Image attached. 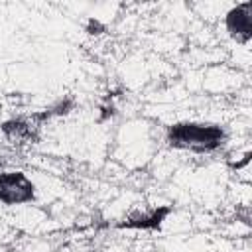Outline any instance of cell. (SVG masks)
<instances>
[{"label":"cell","mask_w":252,"mask_h":252,"mask_svg":"<svg viewBox=\"0 0 252 252\" xmlns=\"http://www.w3.org/2000/svg\"><path fill=\"white\" fill-rule=\"evenodd\" d=\"M224 26L236 41L246 43L252 37V2L236 4L234 8H230L226 12Z\"/></svg>","instance_id":"3957f363"},{"label":"cell","mask_w":252,"mask_h":252,"mask_svg":"<svg viewBox=\"0 0 252 252\" xmlns=\"http://www.w3.org/2000/svg\"><path fill=\"white\" fill-rule=\"evenodd\" d=\"M167 142L173 148L213 152L224 142V130L215 124H175L167 130Z\"/></svg>","instance_id":"6da1fadb"},{"label":"cell","mask_w":252,"mask_h":252,"mask_svg":"<svg viewBox=\"0 0 252 252\" xmlns=\"http://www.w3.org/2000/svg\"><path fill=\"white\" fill-rule=\"evenodd\" d=\"M102 32V24L98 20H89V26H87V33L89 35H98Z\"/></svg>","instance_id":"5b68a950"},{"label":"cell","mask_w":252,"mask_h":252,"mask_svg":"<svg viewBox=\"0 0 252 252\" xmlns=\"http://www.w3.org/2000/svg\"><path fill=\"white\" fill-rule=\"evenodd\" d=\"M169 213L167 207H161V209H154V211H146V213H138V215H132L124 226H132V228H158L165 215Z\"/></svg>","instance_id":"277c9868"},{"label":"cell","mask_w":252,"mask_h":252,"mask_svg":"<svg viewBox=\"0 0 252 252\" xmlns=\"http://www.w3.org/2000/svg\"><path fill=\"white\" fill-rule=\"evenodd\" d=\"M33 199V183L24 173H0V203L22 205Z\"/></svg>","instance_id":"7a4b0ae2"}]
</instances>
